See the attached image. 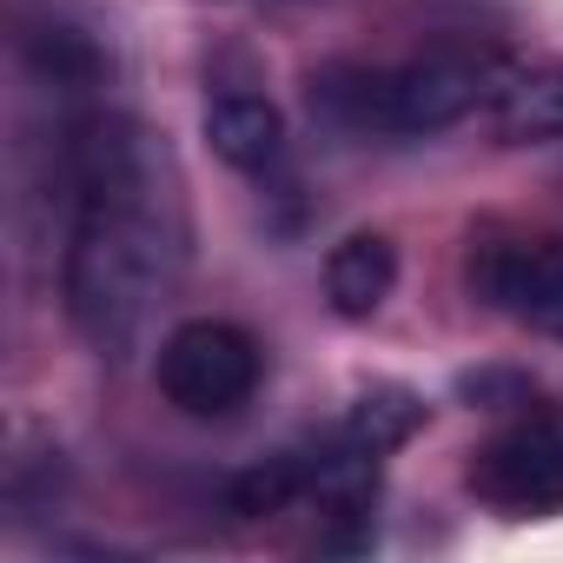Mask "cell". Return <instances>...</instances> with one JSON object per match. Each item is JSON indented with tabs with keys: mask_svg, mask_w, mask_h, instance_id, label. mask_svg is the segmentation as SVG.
I'll list each match as a JSON object with an SVG mask.
<instances>
[{
	"mask_svg": "<svg viewBox=\"0 0 563 563\" xmlns=\"http://www.w3.org/2000/svg\"><path fill=\"white\" fill-rule=\"evenodd\" d=\"M74 186L80 225L67 245V312L93 352L120 358L179 265L166 153L133 120H93L74 140Z\"/></svg>",
	"mask_w": 563,
	"mask_h": 563,
	"instance_id": "1",
	"label": "cell"
},
{
	"mask_svg": "<svg viewBox=\"0 0 563 563\" xmlns=\"http://www.w3.org/2000/svg\"><path fill=\"white\" fill-rule=\"evenodd\" d=\"M457 391H464V398H477V405H490V398L523 405V398H530V385H523V378H504V372H464V378H457Z\"/></svg>",
	"mask_w": 563,
	"mask_h": 563,
	"instance_id": "11",
	"label": "cell"
},
{
	"mask_svg": "<svg viewBox=\"0 0 563 563\" xmlns=\"http://www.w3.org/2000/svg\"><path fill=\"white\" fill-rule=\"evenodd\" d=\"M490 120L517 146L563 140V67H504L490 93Z\"/></svg>",
	"mask_w": 563,
	"mask_h": 563,
	"instance_id": "8",
	"label": "cell"
},
{
	"mask_svg": "<svg viewBox=\"0 0 563 563\" xmlns=\"http://www.w3.org/2000/svg\"><path fill=\"white\" fill-rule=\"evenodd\" d=\"M299 497H312V451H278V457H265V464L239 471V477H232V490H225V504H232L239 517L292 510Z\"/></svg>",
	"mask_w": 563,
	"mask_h": 563,
	"instance_id": "10",
	"label": "cell"
},
{
	"mask_svg": "<svg viewBox=\"0 0 563 563\" xmlns=\"http://www.w3.org/2000/svg\"><path fill=\"white\" fill-rule=\"evenodd\" d=\"M206 146L232 166V173H265L286 153V120L258 93H219L206 107Z\"/></svg>",
	"mask_w": 563,
	"mask_h": 563,
	"instance_id": "7",
	"label": "cell"
},
{
	"mask_svg": "<svg viewBox=\"0 0 563 563\" xmlns=\"http://www.w3.org/2000/svg\"><path fill=\"white\" fill-rule=\"evenodd\" d=\"M497 80H504V60L484 47H431L405 67H385L378 80L385 133H444L464 113L490 107Z\"/></svg>",
	"mask_w": 563,
	"mask_h": 563,
	"instance_id": "3",
	"label": "cell"
},
{
	"mask_svg": "<svg viewBox=\"0 0 563 563\" xmlns=\"http://www.w3.org/2000/svg\"><path fill=\"white\" fill-rule=\"evenodd\" d=\"M418 424H424V398L411 391V385H372V391H358L352 398V411H345V444H358V451H372V457H385V451H398V444H411L418 438Z\"/></svg>",
	"mask_w": 563,
	"mask_h": 563,
	"instance_id": "9",
	"label": "cell"
},
{
	"mask_svg": "<svg viewBox=\"0 0 563 563\" xmlns=\"http://www.w3.org/2000/svg\"><path fill=\"white\" fill-rule=\"evenodd\" d=\"M398 286V245L385 232H352L325 258V299L339 319H372Z\"/></svg>",
	"mask_w": 563,
	"mask_h": 563,
	"instance_id": "6",
	"label": "cell"
},
{
	"mask_svg": "<svg viewBox=\"0 0 563 563\" xmlns=\"http://www.w3.org/2000/svg\"><path fill=\"white\" fill-rule=\"evenodd\" d=\"M159 398L186 418H232L239 405H252L265 358L252 345V332L225 325V319H192L179 332H166L159 358H153Z\"/></svg>",
	"mask_w": 563,
	"mask_h": 563,
	"instance_id": "2",
	"label": "cell"
},
{
	"mask_svg": "<svg viewBox=\"0 0 563 563\" xmlns=\"http://www.w3.org/2000/svg\"><path fill=\"white\" fill-rule=\"evenodd\" d=\"M464 286L490 312L563 339V239H477L464 258Z\"/></svg>",
	"mask_w": 563,
	"mask_h": 563,
	"instance_id": "5",
	"label": "cell"
},
{
	"mask_svg": "<svg viewBox=\"0 0 563 563\" xmlns=\"http://www.w3.org/2000/svg\"><path fill=\"white\" fill-rule=\"evenodd\" d=\"M464 484L510 517L563 510V411H530L484 438L464 464Z\"/></svg>",
	"mask_w": 563,
	"mask_h": 563,
	"instance_id": "4",
	"label": "cell"
}]
</instances>
